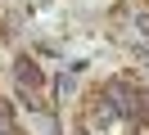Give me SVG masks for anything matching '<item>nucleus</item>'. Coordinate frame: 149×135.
Masks as SVG:
<instances>
[]
</instances>
